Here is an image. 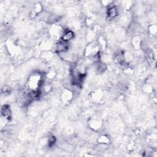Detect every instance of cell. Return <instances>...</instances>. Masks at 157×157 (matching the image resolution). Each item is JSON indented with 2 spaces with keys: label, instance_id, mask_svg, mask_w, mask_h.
Returning <instances> with one entry per match:
<instances>
[{
  "label": "cell",
  "instance_id": "obj_1",
  "mask_svg": "<svg viewBox=\"0 0 157 157\" xmlns=\"http://www.w3.org/2000/svg\"><path fill=\"white\" fill-rule=\"evenodd\" d=\"M74 37V33L70 30L64 31V33L62 34V41L64 42H68L70 40L72 39Z\"/></svg>",
  "mask_w": 157,
  "mask_h": 157
},
{
  "label": "cell",
  "instance_id": "obj_2",
  "mask_svg": "<svg viewBox=\"0 0 157 157\" xmlns=\"http://www.w3.org/2000/svg\"><path fill=\"white\" fill-rule=\"evenodd\" d=\"M1 114L4 118L7 120H10L11 117V112L9 107L7 105L3 106L1 109Z\"/></svg>",
  "mask_w": 157,
  "mask_h": 157
},
{
  "label": "cell",
  "instance_id": "obj_3",
  "mask_svg": "<svg viewBox=\"0 0 157 157\" xmlns=\"http://www.w3.org/2000/svg\"><path fill=\"white\" fill-rule=\"evenodd\" d=\"M68 49V44L66 42L61 41L59 42L57 45V50L58 52H64Z\"/></svg>",
  "mask_w": 157,
  "mask_h": 157
},
{
  "label": "cell",
  "instance_id": "obj_4",
  "mask_svg": "<svg viewBox=\"0 0 157 157\" xmlns=\"http://www.w3.org/2000/svg\"><path fill=\"white\" fill-rule=\"evenodd\" d=\"M117 14H118L117 9V8L115 6H112L108 8L107 15L109 17L114 18L117 15Z\"/></svg>",
  "mask_w": 157,
  "mask_h": 157
},
{
  "label": "cell",
  "instance_id": "obj_5",
  "mask_svg": "<svg viewBox=\"0 0 157 157\" xmlns=\"http://www.w3.org/2000/svg\"><path fill=\"white\" fill-rule=\"evenodd\" d=\"M2 92L5 94H8L11 92V88L7 85H5L2 88Z\"/></svg>",
  "mask_w": 157,
  "mask_h": 157
},
{
  "label": "cell",
  "instance_id": "obj_6",
  "mask_svg": "<svg viewBox=\"0 0 157 157\" xmlns=\"http://www.w3.org/2000/svg\"><path fill=\"white\" fill-rule=\"evenodd\" d=\"M109 139L107 138V137L103 136L101 137H100V138L99 139V143H103V144H106L107 142H108Z\"/></svg>",
  "mask_w": 157,
  "mask_h": 157
}]
</instances>
